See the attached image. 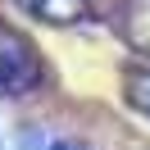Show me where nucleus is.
I'll return each mask as SVG.
<instances>
[{"label": "nucleus", "instance_id": "nucleus-1", "mask_svg": "<svg viewBox=\"0 0 150 150\" xmlns=\"http://www.w3.org/2000/svg\"><path fill=\"white\" fill-rule=\"evenodd\" d=\"M46 68H41V55L23 32L0 28V96H28L41 86Z\"/></svg>", "mask_w": 150, "mask_h": 150}, {"label": "nucleus", "instance_id": "nucleus-2", "mask_svg": "<svg viewBox=\"0 0 150 150\" xmlns=\"http://www.w3.org/2000/svg\"><path fill=\"white\" fill-rule=\"evenodd\" d=\"M23 9L32 14V18L41 23H59V28H68V23L86 18V9H91V0H18Z\"/></svg>", "mask_w": 150, "mask_h": 150}, {"label": "nucleus", "instance_id": "nucleus-3", "mask_svg": "<svg viewBox=\"0 0 150 150\" xmlns=\"http://www.w3.org/2000/svg\"><path fill=\"white\" fill-rule=\"evenodd\" d=\"M127 37H132V46L150 50V0H132L127 5Z\"/></svg>", "mask_w": 150, "mask_h": 150}, {"label": "nucleus", "instance_id": "nucleus-4", "mask_svg": "<svg viewBox=\"0 0 150 150\" xmlns=\"http://www.w3.org/2000/svg\"><path fill=\"white\" fill-rule=\"evenodd\" d=\"M127 105L141 118H150V68H137V73L127 77Z\"/></svg>", "mask_w": 150, "mask_h": 150}, {"label": "nucleus", "instance_id": "nucleus-5", "mask_svg": "<svg viewBox=\"0 0 150 150\" xmlns=\"http://www.w3.org/2000/svg\"><path fill=\"white\" fill-rule=\"evenodd\" d=\"M50 150H77V146H68V141H55V146H50Z\"/></svg>", "mask_w": 150, "mask_h": 150}]
</instances>
